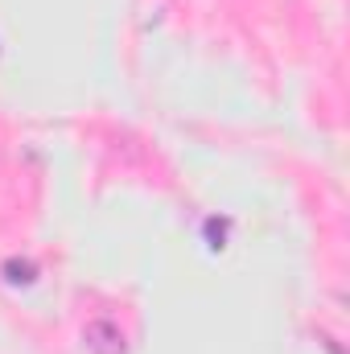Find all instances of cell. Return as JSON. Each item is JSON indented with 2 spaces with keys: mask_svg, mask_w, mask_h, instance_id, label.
I'll list each match as a JSON object with an SVG mask.
<instances>
[{
  "mask_svg": "<svg viewBox=\"0 0 350 354\" xmlns=\"http://www.w3.org/2000/svg\"><path fill=\"white\" fill-rule=\"evenodd\" d=\"M83 342H87L91 354H128V338L116 322H87L83 326Z\"/></svg>",
  "mask_w": 350,
  "mask_h": 354,
  "instance_id": "1",
  "label": "cell"
},
{
  "mask_svg": "<svg viewBox=\"0 0 350 354\" xmlns=\"http://www.w3.org/2000/svg\"><path fill=\"white\" fill-rule=\"evenodd\" d=\"M0 272H4V280H8V284H33V280H37V264H33V260H25V256H8Z\"/></svg>",
  "mask_w": 350,
  "mask_h": 354,
  "instance_id": "2",
  "label": "cell"
},
{
  "mask_svg": "<svg viewBox=\"0 0 350 354\" xmlns=\"http://www.w3.org/2000/svg\"><path fill=\"white\" fill-rule=\"evenodd\" d=\"M206 239H210V248H214V252H219V248H227V243H223V239H227V223L210 218V223H206Z\"/></svg>",
  "mask_w": 350,
  "mask_h": 354,
  "instance_id": "3",
  "label": "cell"
}]
</instances>
